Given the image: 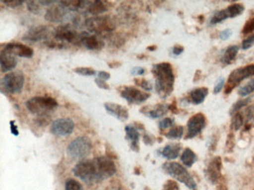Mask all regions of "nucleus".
I'll list each match as a JSON object with an SVG mask.
<instances>
[{
	"label": "nucleus",
	"instance_id": "1a4fd4ad",
	"mask_svg": "<svg viewBox=\"0 0 254 190\" xmlns=\"http://www.w3.org/2000/svg\"><path fill=\"white\" fill-rule=\"evenodd\" d=\"M56 40L61 42H67L72 44L81 43L83 34H79L70 25H61L54 32Z\"/></svg>",
	"mask_w": 254,
	"mask_h": 190
},
{
	"label": "nucleus",
	"instance_id": "7ed1b4c3",
	"mask_svg": "<svg viewBox=\"0 0 254 190\" xmlns=\"http://www.w3.org/2000/svg\"><path fill=\"white\" fill-rule=\"evenodd\" d=\"M26 105L32 114L38 117L49 116L59 106L57 100L48 96H34L26 102Z\"/></svg>",
	"mask_w": 254,
	"mask_h": 190
},
{
	"label": "nucleus",
	"instance_id": "f8f14e48",
	"mask_svg": "<svg viewBox=\"0 0 254 190\" xmlns=\"http://www.w3.org/2000/svg\"><path fill=\"white\" fill-rule=\"evenodd\" d=\"M75 123L70 118H59L52 123L51 131L56 136H67L73 132Z\"/></svg>",
	"mask_w": 254,
	"mask_h": 190
},
{
	"label": "nucleus",
	"instance_id": "de8ad7c7",
	"mask_svg": "<svg viewBox=\"0 0 254 190\" xmlns=\"http://www.w3.org/2000/svg\"><path fill=\"white\" fill-rule=\"evenodd\" d=\"M10 127H11V132L13 135L17 136L19 135L18 128H17V125L15 124V121L14 120H11L10 122Z\"/></svg>",
	"mask_w": 254,
	"mask_h": 190
},
{
	"label": "nucleus",
	"instance_id": "4468645a",
	"mask_svg": "<svg viewBox=\"0 0 254 190\" xmlns=\"http://www.w3.org/2000/svg\"><path fill=\"white\" fill-rule=\"evenodd\" d=\"M59 5H52L47 9L45 13L46 20L53 23L62 22L66 19L67 9L64 7L60 1Z\"/></svg>",
	"mask_w": 254,
	"mask_h": 190
},
{
	"label": "nucleus",
	"instance_id": "49530a36",
	"mask_svg": "<svg viewBox=\"0 0 254 190\" xmlns=\"http://www.w3.org/2000/svg\"><path fill=\"white\" fill-rule=\"evenodd\" d=\"M98 78L106 81V80H108L111 78V74L105 71H99V74H98Z\"/></svg>",
	"mask_w": 254,
	"mask_h": 190
},
{
	"label": "nucleus",
	"instance_id": "e433bc0d",
	"mask_svg": "<svg viewBox=\"0 0 254 190\" xmlns=\"http://www.w3.org/2000/svg\"><path fill=\"white\" fill-rule=\"evenodd\" d=\"M163 190H180L178 183L172 180H169L163 185Z\"/></svg>",
	"mask_w": 254,
	"mask_h": 190
},
{
	"label": "nucleus",
	"instance_id": "39448f33",
	"mask_svg": "<svg viewBox=\"0 0 254 190\" xmlns=\"http://www.w3.org/2000/svg\"><path fill=\"white\" fill-rule=\"evenodd\" d=\"M93 145L87 137L81 136L75 138L68 145L66 153L74 160H82L90 155Z\"/></svg>",
	"mask_w": 254,
	"mask_h": 190
},
{
	"label": "nucleus",
	"instance_id": "a211bd4d",
	"mask_svg": "<svg viewBox=\"0 0 254 190\" xmlns=\"http://www.w3.org/2000/svg\"><path fill=\"white\" fill-rule=\"evenodd\" d=\"M17 64V59L14 55L2 49L0 53V67L2 72L11 71L15 68Z\"/></svg>",
	"mask_w": 254,
	"mask_h": 190
},
{
	"label": "nucleus",
	"instance_id": "6e6552de",
	"mask_svg": "<svg viewBox=\"0 0 254 190\" xmlns=\"http://www.w3.org/2000/svg\"><path fill=\"white\" fill-rule=\"evenodd\" d=\"M254 76V64L241 67L234 70L229 76L228 84L226 89V93H229L233 90L235 86L248 77Z\"/></svg>",
	"mask_w": 254,
	"mask_h": 190
},
{
	"label": "nucleus",
	"instance_id": "412c9836",
	"mask_svg": "<svg viewBox=\"0 0 254 190\" xmlns=\"http://www.w3.org/2000/svg\"><path fill=\"white\" fill-rule=\"evenodd\" d=\"M126 132V137L131 142L130 148L134 151H139V133L138 129L133 125H127L125 128Z\"/></svg>",
	"mask_w": 254,
	"mask_h": 190
},
{
	"label": "nucleus",
	"instance_id": "393cba45",
	"mask_svg": "<svg viewBox=\"0 0 254 190\" xmlns=\"http://www.w3.org/2000/svg\"><path fill=\"white\" fill-rule=\"evenodd\" d=\"M207 95L208 89L206 88H200L193 90L190 94V97L193 103L198 105L204 101Z\"/></svg>",
	"mask_w": 254,
	"mask_h": 190
},
{
	"label": "nucleus",
	"instance_id": "2f4dec72",
	"mask_svg": "<svg viewBox=\"0 0 254 190\" xmlns=\"http://www.w3.org/2000/svg\"><path fill=\"white\" fill-rule=\"evenodd\" d=\"M65 190H84L82 186L78 181L74 179H69L66 182Z\"/></svg>",
	"mask_w": 254,
	"mask_h": 190
},
{
	"label": "nucleus",
	"instance_id": "bb28decb",
	"mask_svg": "<svg viewBox=\"0 0 254 190\" xmlns=\"http://www.w3.org/2000/svg\"><path fill=\"white\" fill-rule=\"evenodd\" d=\"M239 48L238 46H231L227 48L223 55L222 61L224 64H229L233 62L239 52Z\"/></svg>",
	"mask_w": 254,
	"mask_h": 190
},
{
	"label": "nucleus",
	"instance_id": "9d476101",
	"mask_svg": "<svg viewBox=\"0 0 254 190\" xmlns=\"http://www.w3.org/2000/svg\"><path fill=\"white\" fill-rule=\"evenodd\" d=\"M245 7L240 4H234L229 6L224 10L217 11L210 19V25H216L228 18H234L243 13Z\"/></svg>",
	"mask_w": 254,
	"mask_h": 190
},
{
	"label": "nucleus",
	"instance_id": "603ef678",
	"mask_svg": "<svg viewBox=\"0 0 254 190\" xmlns=\"http://www.w3.org/2000/svg\"><path fill=\"white\" fill-rule=\"evenodd\" d=\"M218 190H227V186L223 183H220Z\"/></svg>",
	"mask_w": 254,
	"mask_h": 190
},
{
	"label": "nucleus",
	"instance_id": "473e14b6",
	"mask_svg": "<svg viewBox=\"0 0 254 190\" xmlns=\"http://www.w3.org/2000/svg\"><path fill=\"white\" fill-rule=\"evenodd\" d=\"M135 83L137 86H140L142 89H145L146 91H151L153 89L152 84H151L150 82H148V80H145V79H139L136 78L134 79Z\"/></svg>",
	"mask_w": 254,
	"mask_h": 190
},
{
	"label": "nucleus",
	"instance_id": "ea45409f",
	"mask_svg": "<svg viewBox=\"0 0 254 190\" xmlns=\"http://www.w3.org/2000/svg\"><path fill=\"white\" fill-rule=\"evenodd\" d=\"M224 86V79L223 77H220L218 81L215 83V87H214V93L218 94L223 89Z\"/></svg>",
	"mask_w": 254,
	"mask_h": 190
},
{
	"label": "nucleus",
	"instance_id": "0eeeda50",
	"mask_svg": "<svg viewBox=\"0 0 254 190\" xmlns=\"http://www.w3.org/2000/svg\"><path fill=\"white\" fill-rule=\"evenodd\" d=\"M24 83V74L21 71H11L1 80V89L7 93H18L23 89Z\"/></svg>",
	"mask_w": 254,
	"mask_h": 190
},
{
	"label": "nucleus",
	"instance_id": "6ab92c4d",
	"mask_svg": "<svg viewBox=\"0 0 254 190\" xmlns=\"http://www.w3.org/2000/svg\"><path fill=\"white\" fill-rule=\"evenodd\" d=\"M221 166H222L221 159L219 157L212 159L208 166L206 174H207L208 178L212 184H216L221 178Z\"/></svg>",
	"mask_w": 254,
	"mask_h": 190
},
{
	"label": "nucleus",
	"instance_id": "5701e85b",
	"mask_svg": "<svg viewBox=\"0 0 254 190\" xmlns=\"http://www.w3.org/2000/svg\"><path fill=\"white\" fill-rule=\"evenodd\" d=\"M181 146L178 143H172L166 145L162 150V155L169 160H174L179 156Z\"/></svg>",
	"mask_w": 254,
	"mask_h": 190
},
{
	"label": "nucleus",
	"instance_id": "09e8293b",
	"mask_svg": "<svg viewBox=\"0 0 254 190\" xmlns=\"http://www.w3.org/2000/svg\"><path fill=\"white\" fill-rule=\"evenodd\" d=\"M184 51V48L181 46H175L173 48V53L175 55H180Z\"/></svg>",
	"mask_w": 254,
	"mask_h": 190
},
{
	"label": "nucleus",
	"instance_id": "a878e982",
	"mask_svg": "<svg viewBox=\"0 0 254 190\" xmlns=\"http://www.w3.org/2000/svg\"><path fill=\"white\" fill-rule=\"evenodd\" d=\"M197 157L195 153L190 149V148H187L183 151L182 155H181V160L183 163L187 167H191L196 161H197Z\"/></svg>",
	"mask_w": 254,
	"mask_h": 190
},
{
	"label": "nucleus",
	"instance_id": "72a5a7b5",
	"mask_svg": "<svg viewBox=\"0 0 254 190\" xmlns=\"http://www.w3.org/2000/svg\"><path fill=\"white\" fill-rule=\"evenodd\" d=\"M251 98H248L246 99H242V100L238 101L236 103H235V105H233V108H232L231 110V114L233 113L236 112V111H239L241 108H243L245 105H248V102L251 100Z\"/></svg>",
	"mask_w": 254,
	"mask_h": 190
},
{
	"label": "nucleus",
	"instance_id": "a18cd8bd",
	"mask_svg": "<svg viewBox=\"0 0 254 190\" xmlns=\"http://www.w3.org/2000/svg\"><path fill=\"white\" fill-rule=\"evenodd\" d=\"M130 73L133 76H141L145 74V69L142 67H134V68H132Z\"/></svg>",
	"mask_w": 254,
	"mask_h": 190
},
{
	"label": "nucleus",
	"instance_id": "20e7f679",
	"mask_svg": "<svg viewBox=\"0 0 254 190\" xmlns=\"http://www.w3.org/2000/svg\"><path fill=\"white\" fill-rule=\"evenodd\" d=\"M86 28L98 35L111 34L117 28L115 21L109 16H96L86 20Z\"/></svg>",
	"mask_w": 254,
	"mask_h": 190
},
{
	"label": "nucleus",
	"instance_id": "423d86ee",
	"mask_svg": "<svg viewBox=\"0 0 254 190\" xmlns=\"http://www.w3.org/2000/svg\"><path fill=\"white\" fill-rule=\"evenodd\" d=\"M163 169L166 173L178 180L180 182L185 184L187 187L194 190L196 188V183L193 177L189 173L184 166L176 162H167L163 165Z\"/></svg>",
	"mask_w": 254,
	"mask_h": 190
},
{
	"label": "nucleus",
	"instance_id": "c03bdc74",
	"mask_svg": "<svg viewBox=\"0 0 254 190\" xmlns=\"http://www.w3.org/2000/svg\"><path fill=\"white\" fill-rule=\"evenodd\" d=\"M116 36L117 35H113L111 37V42L116 46H118V47L120 46H120L124 44L125 40L122 37H119V36L118 37H116Z\"/></svg>",
	"mask_w": 254,
	"mask_h": 190
},
{
	"label": "nucleus",
	"instance_id": "ddd939ff",
	"mask_svg": "<svg viewBox=\"0 0 254 190\" xmlns=\"http://www.w3.org/2000/svg\"><path fill=\"white\" fill-rule=\"evenodd\" d=\"M206 126V117L201 113H197L191 117L187 123L188 132L186 139H191L195 138L201 132Z\"/></svg>",
	"mask_w": 254,
	"mask_h": 190
},
{
	"label": "nucleus",
	"instance_id": "2eb2a0df",
	"mask_svg": "<svg viewBox=\"0 0 254 190\" xmlns=\"http://www.w3.org/2000/svg\"><path fill=\"white\" fill-rule=\"evenodd\" d=\"M50 29L45 25H39L29 30L26 35L23 37V40L28 42H38L45 40L50 35Z\"/></svg>",
	"mask_w": 254,
	"mask_h": 190
},
{
	"label": "nucleus",
	"instance_id": "c9c22d12",
	"mask_svg": "<svg viewBox=\"0 0 254 190\" xmlns=\"http://www.w3.org/2000/svg\"><path fill=\"white\" fill-rule=\"evenodd\" d=\"M174 124H175V120L167 117V118H164L160 120V123H159V126H160V129H164L172 127L174 126Z\"/></svg>",
	"mask_w": 254,
	"mask_h": 190
},
{
	"label": "nucleus",
	"instance_id": "f03ea898",
	"mask_svg": "<svg viewBox=\"0 0 254 190\" xmlns=\"http://www.w3.org/2000/svg\"><path fill=\"white\" fill-rule=\"evenodd\" d=\"M152 73L155 77V89L159 96L166 99L173 92L175 76L172 65L168 62L153 65Z\"/></svg>",
	"mask_w": 254,
	"mask_h": 190
},
{
	"label": "nucleus",
	"instance_id": "aec40b11",
	"mask_svg": "<svg viewBox=\"0 0 254 190\" xmlns=\"http://www.w3.org/2000/svg\"><path fill=\"white\" fill-rule=\"evenodd\" d=\"M81 43L86 48L90 50H100L105 46V43L99 37L95 35H89V34L83 35Z\"/></svg>",
	"mask_w": 254,
	"mask_h": 190
},
{
	"label": "nucleus",
	"instance_id": "f704fd0d",
	"mask_svg": "<svg viewBox=\"0 0 254 190\" xmlns=\"http://www.w3.org/2000/svg\"><path fill=\"white\" fill-rule=\"evenodd\" d=\"M243 116H242V114L238 113V114L235 115L234 119H233V126H234L235 130H239V129L242 127V124H243Z\"/></svg>",
	"mask_w": 254,
	"mask_h": 190
},
{
	"label": "nucleus",
	"instance_id": "a19ab883",
	"mask_svg": "<svg viewBox=\"0 0 254 190\" xmlns=\"http://www.w3.org/2000/svg\"><path fill=\"white\" fill-rule=\"evenodd\" d=\"M3 4L9 7H17L23 4V1L20 0H8V1H2Z\"/></svg>",
	"mask_w": 254,
	"mask_h": 190
},
{
	"label": "nucleus",
	"instance_id": "3c124183",
	"mask_svg": "<svg viewBox=\"0 0 254 190\" xmlns=\"http://www.w3.org/2000/svg\"><path fill=\"white\" fill-rule=\"evenodd\" d=\"M108 65H109L110 68H114L120 66L121 63H120V62H117V61H114V62H109V63H108Z\"/></svg>",
	"mask_w": 254,
	"mask_h": 190
},
{
	"label": "nucleus",
	"instance_id": "c85d7f7f",
	"mask_svg": "<svg viewBox=\"0 0 254 190\" xmlns=\"http://www.w3.org/2000/svg\"><path fill=\"white\" fill-rule=\"evenodd\" d=\"M184 135V128L182 126H176L171 129L167 134L166 137L170 139H181Z\"/></svg>",
	"mask_w": 254,
	"mask_h": 190
},
{
	"label": "nucleus",
	"instance_id": "4c0bfd02",
	"mask_svg": "<svg viewBox=\"0 0 254 190\" xmlns=\"http://www.w3.org/2000/svg\"><path fill=\"white\" fill-rule=\"evenodd\" d=\"M254 46V35L250 36L248 38L245 39L242 43V49L247 50V49L251 48Z\"/></svg>",
	"mask_w": 254,
	"mask_h": 190
},
{
	"label": "nucleus",
	"instance_id": "f3484780",
	"mask_svg": "<svg viewBox=\"0 0 254 190\" xmlns=\"http://www.w3.org/2000/svg\"><path fill=\"white\" fill-rule=\"evenodd\" d=\"M105 108L111 115L117 117L119 120L126 121L129 117V111L124 105L115 102H105Z\"/></svg>",
	"mask_w": 254,
	"mask_h": 190
},
{
	"label": "nucleus",
	"instance_id": "9b49d317",
	"mask_svg": "<svg viewBox=\"0 0 254 190\" xmlns=\"http://www.w3.org/2000/svg\"><path fill=\"white\" fill-rule=\"evenodd\" d=\"M121 96L129 103L138 105L147 100L151 95L133 86H126L121 91Z\"/></svg>",
	"mask_w": 254,
	"mask_h": 190
},
{
	"label": "nucleus",
	"instance_id": "b1692460",
	"mask_svg": "<svg viewBox=\"0 0 254 190\" xmlns=\"http://www.w3.org/2000/svg\"><path fill=\"white\" fill-rule=\"evenodd\" d=\"M108 9L105 1L96 0V1H90V4L87 7V11L96 16L105 13L108 10Z\"/></svg>",
	"mask_w": 254,
	"mask_h": 190
},
{
	"label": "nucleus",
	"instance_id": "c756f323",
	"mask_svg": "<svg viewBox=\"0 0 254 190\" xmlns=\"http://www.w3.org/2000/svg\"><path fill=\"white\" fill-rule=\"evenodd\" d=\"M73 71L80 75L87 76V77L93 76L96 74V71L93 68H89V67H78V68H75Z\"/></svg>",
	"mask_w": 254,
	"mask_h": 190
},
{
	"label": "nucleus",
	"instance_id": "79ce46f5",
	"mask_svg": "<svg viewBox=\"0 0 254 190\" xmlns=\"http://www.w3.org/2000/svg\"><path fill=\"white\" fill-rule=\"evenodd\" d=\"M232 34H233V31L230 28H227V29L224 30L220 33L219 38L224 41V40H228L231 37Z\"/></svg>",
	"mask_w": 254,
	"mask_h": 190
},
{
	"label": "nucleus",
	"instance_id": "f257e3e1",
	"mask_svg": "<svg viewBox=\"0 0 254 190\" xmlns=\"http://www.w3.org/2000/svg\"><path fill=\"white\" fill-rule=\"evenodd\" d=\"M116 172L117 166L112 159L108 157L81 160L73 169L75 176L88 184L108 179Z\"/></svg>",
	"mask_w": 254,
	"mask_h": 190
},
{
	"label": "nucleus",
	"instance_id": "58836bf2",
	"mask_svg": "<svg viewBox=\"0 0 254 190\" xmlns=\"http://www.w3.org/2000/svg\"><path fill=\"white\" fill-rule=\"evenodd\" d=\"M254 31V18H251L245 24L243 28V33L245 34H250Z\"/></svg>",
	"mask_w": 254,
	"mask_h": 190
},
{
	"label": "nucleus",
	"instance_id": "7c9ffc66",
	"mask_svg": "<svg viewBox=\"0 0 254 190\" xmlns=\"http://www.w3.org/2000/svg\"><path fill=\"white\" fill-rule=\"evenodd\" d=\"M27 4V8L31 13H35V14H39L41 11V4H40L39 1H29L26 2Z\"/></svg>",
	"mask_w": 254,
	"mask_h": 190
},
{
	"label": "nucleus",
	"instance_id": "cd10ccee",
	"mask_svg": "<svg viewBox=\"0 0 254 190\" xmlns=\"http://www.w3.org/2000/svg\"><path fill=\"white\" fill-rule=\"evenodd\" d=\"M254 92V79H251L245 86L240 88L239 94L242 96H248Z\"/></svg>",
	"mask_w": 254,
	"mask_h": 190
},
{
	"label": "nucleus",
	"instance_id": "dca6fc26",
	"mask_svg": "<svg viewBox=\"0 0 254 190\" xmlns=\"http://www.w3.org/2000/svg\"><path fill=\"white\" fill-rule=\"evenodd\" d=\"M4 49L11 54L20 57L31 58L34 55V50L32 48L20 43H8Z\"/></svg>",
	"mask_w": 254,
	"mask_h": 190
},
{
	"label": "nucleus",
	"instance_id": "4be33fe9",
	"mask_svg": "<svg viewBox=\"0 0 254 190\" xmlns=\"http://www.w3.org/2000/svg\"><path fill=\"white\" fill-rule=\"evenodd\" d=\"M167 107L163 104H159V105L154 106L152 109H149L148 106L143 107L141 108L140 111L142 114H145L147 117H151V118H160L167 112Z\"/></svg>",
	"mask_w": 254,
	"mask_h": 190
},
{
	"label": "nucleus",
	"instance_id": "8fccbe9b",
	"mask_svg": "<svg viewBox=\"0 0 254 190\" xmlns=\"http://www.w3.org/2000/svg\"><path fill=\"white\" fill-rule=\"evenodd\" d=\"M144 142H145V144H149L153 142L152 140H151V137L148 135H145L143 137Z\"/></svg>",
	"mask_w": 254,
	"mask_h": 190
},
{
	"label": "nucleus",
	"instance_id": "37998d69",
	"mask_svg": "<svg viewBox=\"0 0 254 190\" xmlns=\"http://www.w3.org/2000/svg\"><path fill=\"white\" fill-rule=\"evenodd\" d=\"M95 83L100 89H105V90H109L111 89L109 84L107 83L106 81L101 80V79L98 78V77L95 80Z\"/></svg>",
	"mask_w": 254,
	"mask_h": 190
}]
</instances>
